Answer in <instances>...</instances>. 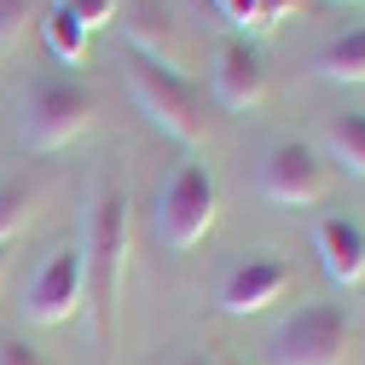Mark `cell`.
Returning a JSON list of instances; mask_svg holds the SVG:
<instances>
[{"mask_svg": "<svg viewBox=\"0 0 365 365\" xmlns=\"http://www.w3.org/2000/svg\"><path fill=\"white\" fill-rule=\"evenodd\" d=\"M128 250H133V220H128V197L116 186H99L87 203V244H81V267H87V307H93V336L110 354L116 331H122V284H128Z\"/></svg>", "mask_w": 365, "mask_h": 365, "instance_id": "6da1fadb", "label": "cell"}, {"mask_svg": "<svg viewBox=\"0 0 365 365\" xmlns=\"http://www.w3.org/2000/svg\"><path fill=\"white\" fill-rule=\"evenodd\" d=\"M93 87L76 81V76H35L24 87V105H18V133L29 151H64L70 140H81L93 128Z\"/></svg>", "mask_w": 365, "mask_h": 365, "instance_id": "7a4b0ae2", "label": "cell"}, {"mask_svg": "<svg viewBox=\"0 0 365 365\" xmlns=\"http://www.w3.org/2000/svg\"><path fill=\"white\" fill-rule=\"evenodd\" d=\"M215 209H220V192H215L209 163L186 157V163H174V174L163 180L151 226H157V238L168 250H192V244H203V232L215 226Z\"/></svg>", "mask_w": 365, "mask_h": 365, "instance_id": "3957f363", "label": "cell"}, {"mask_svg": "<svg viewBox=\"0 0 365 365\" xmlns=\"http://www.w3.org/2000/svg\"><path fill=\"white\" fill-rule=\"evenodd\" d=\"M122 76H128V93H133V105H140V116L151 128H163L168 140H180V145H203V99H197V87L180 70L128 58Z\"/></svg>", "mask_w": 365, "mask_h": 365, "instance_id": "277c9868", "label": "cell"}, {"mask_svg": "<svg viewBox=\"0 0 365 365\" xmlns=\"http://www.w3.org/2000/svg\"><path fill=\"white\" fill-rule=\"evenodd\" d=\"M348 342H354L348 307L342 302H307L272 331L267 354H272V365H342Z\"/></svg>", "mask_w": 365, "mask_h": 365, "instance_id": "5b68a950", "label": "cell"}, {"mask_svg": "<svg viewBox=\"0 0 365 365\" xmlns=\"http://www.w3.org/2000/svg\"><path fill=\"white\" fill-rule=\"evenodd\" d=\"M255 186L267 203H279V209H307L331 192V163L319 157L313 145H272L261 157V174H255Z\"/></svg>", "mask_w": 365, "mask_h": 365, "instance_id": "8992f818", "label": "cell"}, {"mask_svg": "<svg viewBox=\"0 0 365 365\" xmlns=\"http://www.w3.org/2000/svg\"><path fill=\"white\" fill-rule=\"evenodd\" d=\"M87 307V267L81 250H58L35 267V279L24 290V319L29 325H70Z\"/></svg>", "mask_w": 365, "mask_h": 365, "instance_id": "52a82bcc", "label": "cell"}, {"mask_svg": "<svg viewBox=\"0 0 365 365\" xmlns=\"http://www.w3.org/2000/svg\"><path fill=\"white\" fill-rule=\"evenodd\" d=\"M284 290H290V267H284L279 255H250V261H238V267L220 272L215 302H220V313L250 319V313H267Z\"/></svg>", "mask_w": 365, "mask_h": 365, "instance_id": "ba28073f", "label": "cell"}, {"mask_svg": "<svg viewBox=\"0 0 365 365\" xmlns=\"http://www.w3.org/2000/svg\"><path fill=\"white\" fill-rule=\"evenodd\" d=\"M209 87H215V99L226 110H255L267 99V64H261V53L250 47L244 35H232V41H220V47H215Z\"/></svg>", "mask_w": 365, "mask_h": 365, "instance_id": "9c48e42d", "label": "cell"}, {"mask_svg": "<svg viewBox=\"0 0 365 365\" xmlns=\"http://www.w3.org/2000/svg\"><path fill=\"white\" fill-rule=\"evenodd\" d=\"M122 41L133 47V58L163 64V70H180V58H186V47H180V24L157 6V0H133V6L122 12Z\"/></svg>", "mask_w": 365, "mask_h": 365, "instance_id": "30bf717a", "label": "cell"}, {"mask_svg": "<svg viewBox=\"0 0 365 365\" xmlns=\"http://www.w3.org/2000/svg\"><path fill=\"white\" fill-rule=\"evenodd\" d=\"M313 250H319V267L336 290H359L365 284V232L354 220H319L313 226Z\"/></svg>", "mask_w": 365, "mask_h": 365, "instance_id": "8fae6325", "label": "cell"}, {"mask_svg": "<svg viewBox=\"0 0 365 365\" xmlns=\"http://www.w3.org/2000/svg\"><path fill=\"white\" fill-rule=\"evenodd\" d=\"M319 81H331V87H365V29H348L336 35L325 53L313 58Z\"/></svg>", "mask_w": 365, "mask_h": 365, "instance_id": "7c38bea8", "label": "cell"}, {"mask_svg": "<svg viewBox=\"0 0 365 365\" xmlns=\"http://www.w3.org/2000/svg\"><path fill=\"white\" fill-rule=\"evenodd\" d=\"M325 151H331V163H342L348 174L365 180V110H342L325 122Z\"/></svg>", "mask_w": 365, "mask_h": 365, "instance_id": "4fadbf2b", "label": "cell"}, {"mask_svg": "<svg viewBox=\"0 0 365 365\" xmlns=\"http://www.w3.org/2000/svg\"><path fill=\"white\" fill-rule=\"evenodd\" d=\"M41 41H47V53L58 64H81L87 58V29L64 12V6H47V18H41Z\"/></svg>", "mask_w": 365, "mask_h": 365, "instance_id": "5bb4252c", "label": "cell"}, {"mask_svg": "<svg viewBox=\"0 0 365 365\" xmlns=\"http://www.w3.org/2000/svg\"><path fill=\"white\" fill-rule=\"evenodd\" d=\"M29 209H35V192L24 186V180H6V186H0V250H6V244L24 232Z\"/></svg>", "mask_w": 365, "mask_h": 365, "instance_id": "9a60e30c", "label": "cell"}, {"mask_svg": "<svg viewBox=\"0 0 365 365\" xmlns=\"http://www.w3.org/2000/svg\"><path fill=\"white\" fill-rule=\"evenodd\" d=\"M29 24H35V0H0V58L24 41Z\"/></svg>", "mask_w": 365, "mask_h": 365, "instance_id": "2e32d148", "label": "cell"}, {"mask_svg": "<svg viewBox=\"0 0 365 365\" xmlns=\"http://www.w3.org/2000/svg\"><path fill=\"white\" fill-rule=\"evenodd\" d=\"M307 6V0H255V18H250V35H272L279 24H290L296 12ZM244 35V41H250Z\"/></svg>", "mask_w": 365, "mask_h": 365, "instance_id": "e0dca14e", "label": "cell"}, {"mask_svg": "<svg viewBox=\"0 0 365 365\" xmlns=\"http://www.w3.org/2000/svg\"><path fill=\"white\" fill-rule=\"evenodd\" d=\"M53 6H64L87 35H93V29H110V18H116V0H53Z\"/></svg>", "mask_w": 365, "mask_h": 365, "instance_id": "ac0fdd59", "label": "cell"}, {"mask_svg": "<svg viewBox=\"0 0 365 365\" xmlns=\"http://www.w3.org/2000/svg\"><path fill=\"white\" fill-rule=\"evenodd\" d=\"M0 365H47V354L24 336H0Z\"/></svg>", "mask_w": 365, "mask_h": 365, "instance_id": "d6986e66", "label": "cell"}, {"mask_svg": "<svg viewBox=\"0 0 365 365\" xmlns=\"http://www.w3.org/2000/svg\"><path fill=\"white\" fill-rule=\"evenodd\" d=\"M215 12L232 24L238 35H250V18H255V0H215Z\"/></svg>", "mask_w": 365, "mask_h": 365, "instance_id": "ffe728a7", "label": "cell"}, {"mask_svg": "<svg viewBox=\"0 0 365 365\" xmlns=\"http://www.w3.org/2000/svg\"><path fill=\"white\" fill-rule=\"evenodd\" d=\"M0 279H6V250H0Z\"/></svg>", "mask_w": 365, "mask_h": 365, "instance_id": "44dd1931", "label": "cell"}, {"mask_svg": "<svg viewBox=\"0 0 365 365\" xmlns=\"http://www.w3.org/2000/svg\"><path fill=\"white\" fill-rule=\"evenodd\" d=\"M220 365H238V359H220Z\"/></svg>", "mask_w": 365, "mask_h": 365, "instance_id": "7402d4cb", "label": "cell"}, {"mask_svg": "<svg viewBox=\"0 0 365 365\" xmlns=\"http://www.w3.org/2000/svg\"><path fill=\"white\" fill-rule=\"evenodd\" d=\"M186 365H203V359H186Z\"/></svg>", "mask_w": 365, "mask_h": 365, "instance_id": "603a6c76", "label": "cell"}]
</instances>
